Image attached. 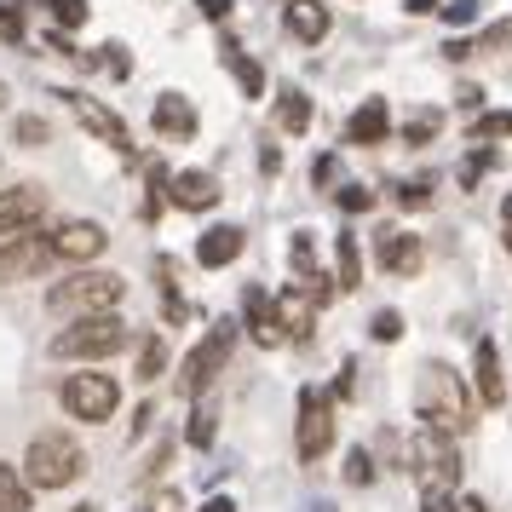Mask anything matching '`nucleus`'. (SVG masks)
<instances>
[{"label":"nucleus","instance_id":"obj_29","mask_svg":"<svg viewBox=\"0 0 512 512\" xmlns=\"http://www.w3.org/2000/svg\"><path fill=\"white\" fill-rule=\"evenodd\" d=\"M162 369H167V346H162V340H144V346H139V380L150 386Z\"/></svg>","mask_w":512,"mask_h":512},{"label":"nucleus","instance_id":"obj_46","mask_svg":"<svg viewBox=\"0 0 512 512\" xmlns=\"http://www.w3.org/2000/svg\"><path fill=\"white\" fill-rule=\"evenodd\" d=\"M501 225H507V231H512V196H507V202H501Z\"/></svg>","mask_w":512,"mask_h":512},{"label":"nucleus","instance_id":"obj_31","mask_svg":"<svg viewBox=\"0 0 512 512\" xmlns=\"http://www.w3.org/2000/svg\"><path fill=\"white\" fill-rule=\"evenodd\" d=\"M41 6H47V12H52L64 29H81V24H87V0H41Z\"/></svg>","mask_w":512,"mask_h":512},{"label":"nucleus","instance_id":"obj_1","mask_svg":"<svg viewBox=\"0 0 512 512\" xmlns=\"http://www.w3.org/2000/svg\"><path fill=\"white\" fill-rule=\"evenodd\" d=\"M415 409H420V426H432L443 438L472 432V386H466V374H455L449 363H426L415 386Z\"/></svg>","mask_w":512,"mask_h":512},{"label":"nucleus","instance_id":"obj_21","mask_svg":"<svg viewBox=\"0 0 512 512\" xmlns=\"http://www.w3.org/2000/svg\"><path fill=\"white\" fill-rule=\"evenodd\" d=\"M334 288H340V294L363 288V248H357V236L351 231L334 236Z\"/></svg>","mask_w":512,"mask_h":512},{"label":"nucleus","instance_id":"obj_34","mask_svg":"<svg viewBox=\"0 0 512 512\" xmlns=\"http://www.w3.org/2000/svg\"><path fill=\"white\" fill-rule=\"evenodd\" d=\"M185 443H190V449H208V443H213V409H196V415H190Z\"/></svg>","mask_w":512,"mask_h":512},{"label":"nucleus","instance_id":"obj_44","mask_svg":"<svg viewBox=\"0 0 512 512\" xmlns=\"http://www.w3.org/2000/svg\"><path fill=\"white\" fill-rule=\"evenodd\" d=\"M202 512H236V501H231V495H208V501H202Z\"/></svg>","mask_w":512,"mask_h":512},{"label":"nucleus","instance_id":"obj_6","mask_svg":"<svg viewBox=\"0 0 512 512\" xmlns=\"http://www.w3.org/2000/svg\"><path fill=\"white\" fill-rule=\"evenodd\" d=\"M231 351H236V323L225 317V323H213L208 334H202V346L185 357V374H179V392L185 397H202L225 374V363H231Z\"/></svg>","mask_w":512,"mask_h":512},{"label":"nucleus","instance_id":"obj_43","mask_svg":"<svg viewBox=\"0 0 512 512\" xmlns=\"http://www.w3.org/2000/svg\"><path fill=\"white\" fill-rule=\"evenodd\" d=\"M311 179H317V185H328V179H334V156H317V167H311Z\"/></svg>","mask_w":512,"mask_h":512},{"label":"nucleus","instance_id":"obj_9","mask_svg":"<svg viewBox=\"0 0 512 512\" xmlns=\"http://www.w3.org/2000/svg\"><path fill=\"white\" fill-rule=\"evenodd\" d=\"M52 265V236L35 225V231L24 236H12V242H0V288L6 282H29V277H41Z\"/></svg>","mask_w":512,"mask_h":512},{"label":"nucleus","instance_id":"obj_28","mask_svg":"<svg viewBox=\"0 0 512 512\" xmlns=\"http://www.w3.org/2000/svg\"><path fill=\"white\" fill-rule=\"evenodd\" d=\"M12 139L24 144V150H41V144L52 139V127L41 116H18V121H12Z\"/></svg>","mask_w":512,"mask_h":512},{"label":"nucleus","instance_id":"obj_20","mask_svg":"<svg viewBox=\"0 0 512 512\" xmlns=\"http://www.w3.org/2000/svg\"><path fill=\"white\" fill-rule=\"evenodd\" d=\"M242 311H248V334L259 346H282V323H277V300L265 288H248L242 294Z\"/></svg>","mask_w":512,"mask_h":512},{"label":"nucleus","instance_id":"obj_8","mask_svg":"<svg viewBox=\"0 0 512 512\" xmlns=\"http://www.w3.org/2000/svg\"><path fill=\"white\" fill-rule=\"evenodd\" d=\"M409 461L426 472V484H443V489L461 484V449H455V438H443V432H432V426H420L415 432Z\"/></svg>","mask_w":512,"mask_h":512},{"label":"nucleus","instance_id":"obj_26","mask_svg":"<svg viewBox=\"0 0 512 512\" xmlns=\"http://www.w3.org/2000/svg\"><path fill=\"white\" fill-rule=\"evenodd\" d=\"M225 64H231L236 87H242V93H248V98H259V93H265V70H259L254 58H242V52H236L231 41H225Z\"/></svg>","mask_w":512,"mask_h":512},{"label":"nucleus","instance_id":"obj_41","mask_svg":"<svg viewBox=\"0 0 512 512\" xmlns=\"http://www.w3.org/2000/svg\"><path fill=\"white\" fill-rule=\"evenodd\" d=\"M455 104H461V110H484V87H461Z\"/></svg>","mask_w":512,"mask_h":512},{"label":"nucleus","instance_id":"obj_18","mask_svg":"<svg viewBox=\"0 0 512 512\" xmlns=\"http://www.w3.org/2000/svg\"><path fill=\"white\" fill-rule=\"evenodd\" d=\"M282 24H288V35H294V41H311V47H317L328 29H334V12H328L323 0H288Z\"/></svg>","mask_w":512,"mask_h":512},{"label":"nucleus","instance_id":"obj_24","mask_svg":"<svg viewBox=\"0 0 512 512\" xmlns=\"http://www.w3.org/2000/svg\"><path fill=\"white\" fill-rule=\"evenodd\" d=\"M29 507H35V489H29V478L12 461H0V512H29Z\"/></svg>","mask_w":512,"mask_h":512},{"label":"nucleus","instance_id":"obj_27","mask_svg":"<svg viewBox=\"0 0 512 512\" xmlns=\"http://www.w3.org/2000/svg\"><path fill=\"white\" fill-rule=\"evenodd\" d=\"M438 127H443L438 110H420V116L409 121V127H403V144H409V150H426V144L438 139Z\"/></svg>","mask_w":512,"mask_h":512},{"label":"nucleus","instance_id":"obj_11","mask_svg":"<svg viewBox=\"0 0 512 512\" xmlns=\"http://www.w3.org/2000/svg\"><path fill=\"white\" fill-rule=\"evenodd\" d=\"M47 219V190L41 185H12L0 190V242H12V236L35 231Z\"/></svg>","mask_w":512,"mask_h":512},{"label":"nucleus","instance_id":"obj_47","mask_svg":"<svg viewBox=\"0 0 512 512\" xmlns=\"http://www.w3.org/2000/svg\"><path fill=\"white\" fill-rule=\"evenodd\" d=\"M461 512H489V507H484V501H466V507H461Z\"/></svg>","mask_w":512,"mask_h":512},{"label":"nucleus","instance_id":"obj_14","mask_svg":"<svg viewBox=\"0 0 512 512\" xmlns=\"http://www.w3.org/2000/svg\"><path fill=\"white\" fill-rule=\"evenodd\" d=\"M167 202L185 213H208V208H219V179L202 173V167H185V173L167 179Z\"/></svg>","mask_w":512,"mask_h":512},{"label":"nucleus","instance_id":"obj_33","mask_svg":"<svg viewBox=\"0 0 512 512\" xmlns=\"http://www.w3.org/2000/svg\"><path fill=\"white\" fill-rule=\"evenodd\" d=\"M346 484H357V489H369V484H374V461H369V449H351V455H346Z\"/></svg>","mask_w":512,"mask_h":512},{"label":"nucleus","instance_id":"obj_2","mask_svg":"<svg viewBox=\"0 0 512 512\" xmlns=\"http://www.w3.org/2000/svg\"><path fill=\"white\" fill-rule=\"evenodd\" d=\"M127 340H133V328L116 311H98V317H75L70 328H58L47 351L58 363H110L116 351H127Z\"/></svg>","mask_w":512,"mask_h":512},{"label":"nucleus","instance_id":"obj_30","mask_svg":"<svg viewBox=\"0 0 512 512\" xmlns=\"http://www.w3.org/2000/svg\"><path fill=\"white\" fill-rule=\"evenodd\" d=\"M495 162H501L495 150H472V156L461 162V185H466V190H478V179H484V173H489Z\"/></svg>","mask_w":512,"mask_h":512},{"label":"nucleus","instance_id":"obj_25","mask_svg":"<svg viewBox=\"0 0 512 512\" xmlns=\"http://www.w3.org/2000/svg\"><path fill=\"white\" fill-rule=\"evenodd\" d=\"M512 139V110H478L466 127V144H501Z\"/></svg>","mask_w":512,"mask_h":512},{"label":"nucleus","instance_id":"obj_37","mask_svg":"<svg viewBox=\"0 0 512 512\" xmlns=\"http://www.w3.org/2000/svg\"><path fill=\"white\" fill-rule=\"evenodd\" d=\"M334 202L346 213H369L374 208V190H363V185H346V190H334Z\"/></svg>","mask_w":512,"mask_h":512},{"label":"nucleus","instance_id":"obj_39","mask_svg":"<svg viewBox=\"0 0 512 512\" xmlns=\"http://www.w3.org/2000/svg\"><path fill=\"white\" fill-rule=\"evenodd\" d=\"M501 47H512V24H495V29H484V35L472 41V52H501Z\"/></svg>","mask_w":512,"mask_h":512},{"label":"nucleus","instance_id":"obj_45","mask_svg":"<svg viewBox=\"0 0 512 512\" xmlns=\"http://www.w3.org/2000/svg\"><path fill=\"white\" fill-rule=\"evenodd\" d=\"M409 12H415V18H426V12H438V0H409Z\"/></svg>","mask_w":512,"mask_h":512},{"label":"nucleus","instance_id":"obj_23","mask_svg":"<svg viewBox=\"0 0 512 512\" xmlns=\"http://www.w3.org/2000/svg\"><path fill=\"white\" fill-rule=\"evenodd\" d=\"M277 323H282V340H311V300L305 294H282Z\"/></svg>","mask_w":512,"mask_h":512},{"label":"nucleus","instance_id":"obj_32","mask_svg":"<svg viewBox=\"0 0 512 512\" xmlns=\"http://www.w3.org/2000/svg\"><path fill=\"white\" fill-rule=\"evenodd\" d=\"M397 202H403V208H426V202H432V173H415L409 185H397Z\"/></svg>","mask_w":512,"mask_h":512},{"label":"nucleus","instance_id":"obj_13","mask_svg":"<svg viewBox=\"0 0 512 512\" xmlns=\"http://www.w3.org/2000/svg\"><path fill=\"white\" fill-rule=\"evenodd\" d=\"M420 259H426V242L415 231H380L374 236V265L392 271V277H415Z\"/></svg>","mask_w":512,"mask_h":512},{"label":"nucleus","instance_id":"obj_15","mask_svg":"<svg viewBox=\"0 0 512 512\" xmlns=\"http://www.w3.org/2000/svg\"><path fill=\"white\" fill-rule=\"evenodd\" d=\"M386 139H392V110H386V98H363L346 116V144L374 150V144H386Z\"/></svg>","mask_w":512,"mask_h":512},{"label":"nucleus","instance_id":"obj_19","mask_svg":"<svg viewBox=\"0 0 512 512\" xmlns=\"http://www.w3.org/2000/svg\"><path fill=\"white\" fill-rule=\"evenodd\" d=\"M150 127H156L162 139L185 144L190 133H196V110H190V98L185 93H162V98H156V110H150Z\"/></svg>","mask_w":512,"mask_h":512},{"label":"nucleus","instance_id":"obj_36","mask_svg":"<svg viewBox=\"0 0 512 512\" xmlns=\"http://www.w3.org/2000/svg\"><path fill=\"white\" fill-rule=\"evenodd\" d=\"M438 12H443V24H449V29L478 24V0H449V6H438Z\"/></svg>","mask_w":512,"mask_h":512},{"label":"nucleus","instance_id":"obj_12","mask_svg":"<svg viewBox=\"0 0 512 512\" xmlns=\"http://www.w3.org/2000/svg\"><path fill=\"white\" fill-rule=\"evenodd\" d=\"M52 236V259H70V265H93L104 248H110V236H104V225L98 219H64Z\"/></svg>","mask_w":512,"mask_h":512},{"label":"nucleus","instance_id":"obj_4","mask_svg":"<svg viewBox=\"0 0 512 512\" xmlns=\"http://www.w3.org/2000/svg\"><path fill=\"white\" fill-rule=\"evenodd\" d=\"M81 472H87V455H81V443L75 438H64V432H41V438H29V449H24L29 489H70Z\"/></svg>","mask_w":512,"mask_h":512},{"label":"nucleus","instance_id":"obj_16","mask_svg":"<svg viewBox=\"0 0 512 512\" xmlns=\"http://www.w3.org/2000/svg\"><path fill=\"white\" fill-rule=\"evenodd\" d=\"M472 386H478V403L484 409H501L507 403V380H501V351H495V340H478L472 346Z\"/></svg>","mask_w":512,"mask_h":512},{"label":"nucleus","instance_id":"obj_40","mask_svg":"<svg viewBox=\"0 0 512 512\" xmlns=\"http://www.w3.org/2000/svg\"><path fill=\"white\" fill-rule=\"evenodd\" d=\"M0 41H12V47L24 41V12L18 6H0Z\"/></svg>","mask_w":512,"mask_h":512},{"label":"nucleus","instance_id":"obj_17","mask_svg":"<svg viewBox=\"0 0 512 512\" xmlns=\"http://www.w3.org/2000/svg\"><path fill=\"white\" fill-rule=\"evenodd\" d=\"M242 242H248V236L236 231V225H208L202 242H196V265H202V271H225V265H236Z\"/></svg>","mask_w":512,"mask_h":512},{"label":"nucleus","instance_id":"obj_35","mask_svg":"<svg viewBox=\"0 0 512 512\" xmlns=\"http://www.w3.org/2000/svg\"><path fill=\"white\" fill-rule=\"evenodd\" d=\"M369 334L380 340V346H392V340H403V317H397V311H374Z\"/></svg>","mask_w":512,"mask_h":512},{"label":"nucleus","instance_id":"obj_22","mask_svg":"<svg viewBox=\"0 0 512 512\" xmlns=\"http://www.w3.org/2000/svg\"><path fill=\"white\" fill-rule=\"evenodd\" d=\"M277 127L300 139L305 127H311V93H300V87H282V93H277Z\"/></svg>","mask_w":512,"mask_h":512},{"label":"nucleus","instance_id":"obj_42","mask_svg":"<svg viewBox=\"0 0 512 512\" xmlns=\"http://www.w3.org/2000/svg\"><path fill=\"white\" fill-rule=\"evenodd\" d=\"M202 18H213V24H225V18H231V0H202Z\"/></svg>","mask_w":512,"mask_h":512},{"label":"nucleus","instance_id":"obj_38","mask_svg":"<svg viewBox=\"0 0 512 512\" xmlns=\"http://www.w3.org/2000/svg\"><path fill=\"white\" fill-rule=\"evenodd\" d=\"M420 512H455V495H449L443 484H426L420 489Z\"/></svg>","mask_w":512,"mask_h":512},{"label":"nucleus","instance_id":"obj_5","mask_svg":"<svg viewBox=\"0 0 512 512\" xmlns=\"http://www.w3.org/2000/svg\"><path fill=\"white\" fill-rule=\"evenodd\" d=\"M58 403L70 409L75 420H87V426H104V420L121 409V386H116V374H70L64 386H58Z\"/></svg>","mask_w":512,"mask_h":512},{"label":"nucleus","instance_id":"obj_10","mask_svg":"<svg viewBox=\"0 0 512 512\" xmlns=\"http://www.w3.org/2000/svg\"><path fill=\"white\" fill-rule=\"evenodd\" d=\"M58 98L70 104L75 121H81V127H87L98 144H110L116 156H133V133H127V121H121L110 104H98V98H87V93H58Z\"/></svg>","mask_w":512,"mask_h":512},{"label":"nucleus","instance_id":"obj_3","mask_svg":"<svg viewBox=\"0 0 512 512\" xmlns=\"http://www.w3.org/2000/svg\"><path fill=\"white\" fill-rule=\"evenodd\" d=\"M121 294H127V282L116 271L81 265V271H70L64 282L47 288V311H58V317H98V311H116Z\"/></svg>","mask_w":512,"mask_h":512},{"label":"nucleus","instance_id":"obj_7","mask_svg":"<svg viewBox=\"0 0 512 512\" xmlns=\"http://www.w3.org/2000/svg\"><path fill=\"white\" fill-rule=\"evenodd\" d=\"M328 449H334V403H328L317 386H305L300 392V420H294V455L311 466V461H323Z\"/></svg>","mask_w":512,"mask_h":512}]
</instances>
